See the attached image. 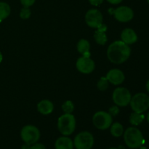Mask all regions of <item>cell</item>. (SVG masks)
Returning <instances> with one entry per match:
<instances>
[{
    "label": "cell",
    "instance_id": "cell-13",
    "mask_svg": "<svg viewBox=\"0 0 149 149\" xmlns=\"http://www.w3.org/2000/svg\"><path fill=\"white\" fill-rule=\"evenodd\" d=\"M121 39L128 45H132L138 41V35L132 29H125L121 33Z\"/></svg>",
    "mask_w": 149,
    "mask_h": 149
},
{
    "label": "cell",
    "instance_id": "cell-22",
    "mask_svg": "<svg viewBox=\"0 0 149 149\" xmlns=\"http://www.w3.org/2000/svg\"><path fill=\"white\" fill-rule=\"evenodd\" d=\"M109 81L106 77H101L97 84V87L100 91H105L109 87Z\"/></svg>",
    "mask_w": 149,
    "mask_h": 149
},
{
    "label": "cell",
    "instance_id": "cell-26",
    "mask_svg": "<svg viewBox=\"0 0 149 149\" xmlns=\"http://www.w3.org/2000/svg\"><path fill=\"white\" fill-rule=\"evenodd\" d=\"M31 149H46V148L43 144L36 143L33 144V146H31Z\"/></svg>",
    "mask_w": 149,
    "mask_h": 149
},
{
    "label": "cell",
    "instance_id": "cell-20",
    "mask_svg": "<svg viewBox=\"0 0 149 149\" xmlns=\"http://www.w3.org/2000/svg\"><path fill=\"white\" fill-rule=\"evenodd\" d=\"M111 133L113 137L119 138L124 133L123 126L119 122H115L113 125H111Z\"/></svg>",
    "mask_w": 149,
    "mask_h": 149
},
{
    "label": "cell",
    "instance_id": "cell-30",
    "mask_svg": "<svg viewBox=\"0 0 149 149\" xmlns=\"http://www.w3.org/2000/svg\"><path fill=\"white\" fill-rule=\"evenodd\" d=\"M146 90L149 93V80H148V81H147L146 83Z\"/></svg>",
    "mask_w": 149,
    "mask_h": 149
},
{
    "label": "cell",
    "instance_id": "cell-2",
    "mask_svg": "<svg viewBox=\"0 0 149 149\" xmlns=\"http://www.w3.org/2000/svg\"><path fill=\"white\" fill-rule=\"evenodd\" d=\"M124 140L125 144L132 149L139 148L144 143L142 132L135 127H131L125 130L124 133Z\"/></svg>",
    "mask_w": 149,
    "mask_h": 149
},
{
    "label": "cell",
    "instance_id": "cell-21",
    "mask_svg": "<svg viewBox=\"0 0 149 149\" xmlns=\"http://www.w3.org/2000/svg\"><path fill=\"white\" fill-rule=\"evenodd\" d=\"M62 109L65 113H72L74 110V105L71 100H67L63 104Z\"/></svg>",
    "mask_w": 149,
    "mask_h": 149
},
{
    "label": "cell",
    "instance_id": "cell-32",
    "mask_svg": "<svg viewBox=\"0 0 149 149\" xmlns=\"http://www.w3.org/2000/svg\"><path fill=\"white\" fill-rule=\"evenodd\" d=\"M147 121H148V122L149 123V112L148 113V114H147Z\"/></svg>",
    "mask_w": 149,
    "mask_h": 149
},
{
    "label": "cell",
    "instance_id": "cell-33",
    "mask_svg": "<svg viewBox=\"0 0 149 149\" xmlns=\"http://www.w3.org/2000/svg\"><path fill=\"white\" fill-rule=\"evenodd\" d=\"M139 149H147L146 147H144V146H141L139 148Z\"/></svg>",
    "mask_w": 149,
    "mask_h": 149
},
{
    "label": "cell",
    "instance_id": "cell-7",
    "mask_svg": "<svg viewBox=\"0 0 149 149\" xmlns=\"http://www.w3.org/2000/svg\"><path fill=\"white\" fill-rule=\"evenodd\" d=\"M132 95L129 90L125 87H117L112 95L113 101L116 106L125 107L130 103Z\"/></svg>",
    "mask_w": 149,
    "mask_h": 149
},
{
    "label": "cell",
    "instance_id": "cell-9",
    "mask_svg": "<svg viewBox=\"0 0 149 149\" xmlns=\"http://www.w3.org/2000/svg\"><path fill=\"white\" fill-rule=\"evenodd\" d=\"M85 21L90 27L97 29L103 23V15L99 10L91 9L86 13Z\"/></svg>",
    "mask_w": 149,
    "mask_h": 149
},
{
    "label": "cell",
    "instance_id": "cell-15",
    "mask_svg": "<svg viewBox=\"0 0 149 149\" xmlns=\"http://www.w3.org/2000/svg\"><path fill=\"white\" fill-rule=\"evenodd\" d=\"M37 110L43 115H49L53 111L54 105L50 100H43L37 104Z\"/></svg>",
    "mask_w": 149,
    "mask_h": 149
},
{
    "label": "cell",
    "instance_id": "cell-23",
    "mask_svg": "<svg viewBox=\"0 0 149 149\" xmlns=\"http://www.w3.org/2000/svg\"><path fill=\"white\" fill-rule=\"evenodd\" d=\"M31 15V12L30 9L29 7H23V8L21 9L20 13V18L22 19H28L30 17Z\"/></svg>",
    "mask_w": 149,
    "mask_h": 149
},
{
    "label": "cell",
    "instance_id": "cell-35",
    "mask_svg": "<svg viewBox=\"0 0 149 149\" xmlns=\"http://www.w3.org/2000/svg\"><path fill=\"white\" fill-rule=\"evenodd\" d=\"M147 1H148V4H149V0H147Z\"/></svg>",
    "mask_w": 149,
    "mask_h": 149
},
{
    "label": "cell",
    "instance_id": "cell-11",
    "mask_svg": "<svg viewBox=\"0 0 149 149\" xmlns=\"http://www.w3.org/2000/svg\"><path fill=\"white\" fill-rule=\"evenodd\" d=\"M134 13L132 9L127 6H121L114 10V17L121 23H127L133 18Z\"/></svg>",
    "mask_w": 149,
    "mask_h": 149
},
{
    "label": "cell",
    "instance_id": "cell-6",
    "mask_svg": "<svg viewBox=\"0 0 149 149\" xmlns=\"http://www.w3.org/2000/svg\"><path fill=\"white\" fill-rule=\"evenodd\" d=\"M113 119L109 113L106 111H97L93 115V122L96 128L101 130L109 129L112 125Z\"/></svg>",
    "mask_w": 149,
    "mask_h": 149
},
{
    "label": "cell",
    "instance_id": "cell-18",
    "mask_svg": "<svg viewBox=\"0 0 149 149\" xmlns=\"http://www.w3.org/2000/svg\"><path fill=\"white\" fill-rule=\"evenodd\" d=\"M10 7L7 3L0 1V23L10 15Z\"/></svg>",
    "mask_w": 149,
    "mask_h": 149
},
{
    "label": "cell",
    "instance_id": "cell-8",
    "mask_svg": "<svg viewBox=\"0 0 149 149\" xmlns=\"http://www.w3.org/2000/svg\"><path fill=\"white\" fill-rule=\"evenodd\" d=\"M94 144V138L89 132H81L75 137L74 146L77 149H91Z\"/></svg>",
    "mask_w": 149,
    "mask_h": 149
},
{
    "label": "cell",
    "instance_id": "cell-28",
    "mask_svg": "<svg viewBox=\"0 0 149 149\" xmlns=\"http://www.w3.org/2000/svg\"><path fill=\"white\" fill-rule=\"evenodd\" d=\"M107 1L112 4H118L122 2L123 0H107Z\"/></svg>",
    "mask_w": 149,
    "mask_h": 149
},
{
    "label": "cell",
    "instance_id": "cell-10",
    "mask_svg": "<svg viewBox=\"0 0 149 149\" xmlns=\"http://www.w3.org/2000/svg\"><path fill=\"white\" fill-rule=\"evenodd\" d=\"M77 70L84 74H88L93 72L95 69V62L90 57L82 56L79 58L76 63Z\"/></svg>",
    "mask_w": 149,
    "mask_h": 149
},
{
    "label": "cell",
    "instance_id": "cell-19",
    "mask_svg": "<svg viewBox=\"0 0 149 149\" xmlns=\"http://www.w3.org/2000/svg\"><path fill=\"white\" fill-rule=\"evenodd\" d=\"M144 119H145V116L143 113L133 112L131 113L130 116V122L132 125L138 126L143 122Z\"/></svg>",
    "mask_w": 149,
    "mask_h": 149
},
{
    "label": "cell",
    "instance_id": "cell-29",
    "mask_svg": "<svg viewBox=\"0 0 149 149\" xmlns=\"http://www.w3.org/2000/svg\"><path fill=\"white\" fill-rule=\"evenodd\" d=\"M21 149H31V145H29L27 143H25L21 146Z\"/></svg>",
    "mask_w": 149,
    "mask_h": 149
},
{
    "label": "cell",
    "instance_id": "cell-25",
    "mask_svg": "<svg viewBox=\"0 0 149 149\" xmlns=\"http://www.w3.org/2000/svg\"><path fill=\"white\" fill-rule=\"evenodd\" d=\"M109 113H110L111 116H116L118 113H119V109L117 106H112L109 109Z\"/></svg>",
    "mask_w": 149,
    "mask_h": 149
},
{
    "label": "cell",
    "instance_id": "cell-24",
    "mask_svg": "<svg viewBox=\"0 0 149 149\" xmlns=\"http://www.w3.org/2000/svg\"><path fill=\"white\" fill-rule=\"evenodd\" d=\"M36 0H20V2L23 4V7H29L34 4Z\"/></svg>",
    "mask_w": 149,
    "mask_h": 149
},
{
    "label": "cell",
    "instance_id": "cell-34",
    "mask_svg": "<svg viewBox=\"0 0 149 149\" xmlns=\"http://www.w3.org/2000/svg\"><path fill=\"white\" fill-rule=\"evenodd\" d=\"M109 149H118V148H109Z\"/></svg>",
    "mask_w": 149,
    "mask_h": 149
},
{
    "label": "cell",
    "instance_id": "cell-4",
    "mask_svg": "<svg viewBox=\"0 0 149 149\" xmlns=\"http://www.w3.org/2000/svg\"><path fill=\"white\" fill-rule=\"evenodd\" d=\"M130 105L134 112L143 113L149 109V96L146 93H137L132 97Z\"/></svg>",
    "mask_w": 149,
    "mask_h": 149
},
{
    "label": "cell",
    "instance_id": "cell-12",
    "mask_svg": "<svg viewBox=\"0 0 149 149\" xmlns=\"http://www.w3.org/2000/svg\"><path fill=\"white\" fill-rule=\"evenodd\" d=\"M106 79L109 83L113 85H120L124 82L125 79V76L121 70L113 68L110 70L106 74Z\"/></svg>",
    "mask_w": 149,
    "mask_h": 149
},
{
    "label": "cell",
    "instance_id": "cell-14",
    "mask_svg": "<svg viewBox=\"0 0 149 149\" xmlns=\"http://www.w3.org/2000/svg\"><path fill=\"white\" fill-rule=\"evenodd\" d=\"M107 30V26L102 23L96 31L94 34V39L95 42L100 45H104L107 42L108 39L106 34V31Z\"/></svg>",
    "mask_w": 149,
    "mask_h": 149
},
{
    "label": "cell",
    "instance_id": "cell-3",
    "mask_svg": "<svg viewBox=\"0 0 149 149\" xmlns=\"http://www.w3.org/2000/svg\"><path fill=\"white\" fill-rule=\"evenodd\" d=\"M58 128L65 136L71 135L76 128V119L72 113H64L58 120Z\"/></svg>",
    "mask_w": 149,
    "mask_h": 149
},
{
    "label": "cell",
    "instance_id": "cell-17",
    "mask_svg": "<svg viewBox=\"0 0 149 149\" xmlns=\"http://www.w3.org/2000/svg\"><path fill=\"white\" fill-rule=\"evenodd\" d=\"M77 50L82 56L90 57V45L87 39H80L77 43Z\"/></svg>",
    "mask_w": 149,
    "mask_h": 149
},
{
    "label": "cell",
    "instance_id": "cell-16",
    "mask_svg": "<svg viewBox=\"0 0 149 149\" xmlns=\"http://www.w3.org/2000/svg\"><path fill=\"white\" fill-rule=\"evenodd\" d=\"M55 149H74V142L66 136L58 138L55 143Z\"/></svg>",
    "mask_w": 149,
    "mask_h": 149
},
{
    "label": "cell",
    "instance_id": "cell-1",
    "mask_svg": "<svg viewBox=\"0 0 149 149\" xmlns=\"http://www.w3.org/2000/svg\"><path fill=\"white\" fill-rule=\"evenodd\" d=\"M131 54L130 46L122 40L115 41L111 44L107 49L109 61L115 64H122L128 60Z\"/></svg>",
    "mask_w": 149,
    "mask_h": 149
},
{
    "label": "cell",
    "instance_id": "cell-31",
    "mask_svg": "<svg viewBox=\"0 0 149 149\" xmlns=\"http://www.w3.org/2000/svg\"><path fill=\"white\" fill-rule=\"evenodd\" d=\"M3 60V56H2V54L1 53V52H0V63H1V61H2Z\"/></svg>",
    "mask_w": 149,
    "mask_h": 149
},
{
    "label": "cell",
    "instance_id": "cell-27",
    "mask_svg": "<svg viewBox=\"0 0 149 149\" xmlns=\"http://www.w3.org/2000/svg\"><path fill=\"white\" fill-rule=\"evenodd\" d=\"M90 4L93 6H98L103 3V0H89Z\"/></svg>",
    "mask_w": 149,
    "mask_h": 149
},
{
    "label": "cell",
    "instance_id": "cell-5",
    "mask_svg": "<svg viewBox=\"0 0 149 149\" xmlns=\"http://www.w3.org/2000/svg\"><path fill=\"white\" fill-rule=\"evenodd\" d=\"M20 136L25 143L33 145L37 143L40 138V132L39 130L33 125H26L21 130Z\"/></svg>",
    "mask_w": 149,
    "mask_h": 149
}]
</instances>
